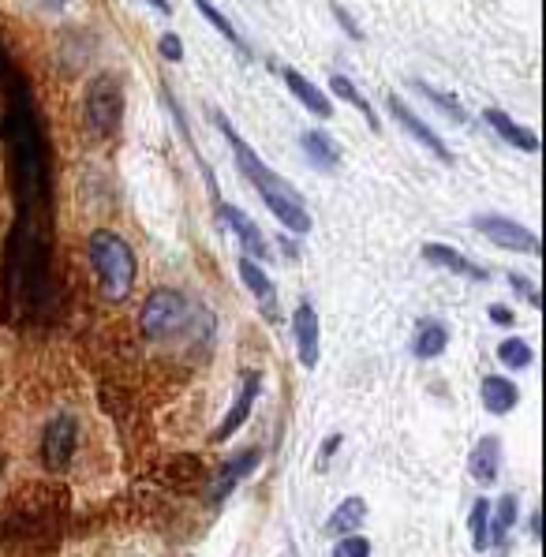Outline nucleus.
Wrapping results in <instances>:
<instances>
[{"mask_svg":"<svg viewBox=\"0 0 546 557\" xmlns=\"http://www.w3.org/2000/svg\"><path fill=\"white\" fill-rule=\"evenodd\" d=\"M0 79H4L0 135L8 146L15 199V221L0 266V307L4 322H12L15 329L45 326L60 311V285L53 266V161L27 79L8 60L0 64Z\"/></svg>","mask_w":546,"mask_h":557,"instance_id":"f257e3e1","label":"nucleus"},{"mask_svg":"<svg viewBox=\"0 0 546 557\" xmlns=\"http://www.w3.org/2000/svg\"><path fill=\"white\" fill-rule=\"evenodd\" d=\"M217 124H221V131H225V139H229L232 146V158H236V169L247 176V184L259 191V199L266 202V210H270L281 225H285L288 232H296V236H307L311 232V210H307V202H303V195L296 191L292 184H285L277 172L266 165V161L251 150V146L232 131V124L225 120V116L217 113Z\"/></svg>","mask_w":546,"mask_h":557,"instance_id":"f03ea898","label":"nucleus"},{"mask_svg":"<svg viewBox=\"0 0 546 557\" xmlns=\"http://www.w3.org/2000/svg\"><path fill=\"white\" fill-rule=\"evenodd\" d=\"M90 262L98 273V285L109 303H120L131 296L135 288V251L128 247L124 236H116L113 229L90 232Z\"/></svg>","mask_w":546,"mask_h":557,"instance_id":"7ed1b4c3","label":"nucleus"},{"mask_svg":"<svg viewBox=\"0 0 546 557\" xmlns=\"http://www.w3.org/2000/svg\"><path fill=\"white\" fill-rule=\"evenodd\" d=\"M191 318H195V307L184 292L158 288V292L146 296L143 311H139V326H143L146 341H173L191 326Z\"/></svg>","mask_w":546,"mask_h":557,"instance_id":"20e7f679","label":"nucleus"},{"mask_svg":"<svg viewBox=\"0 0 546 557\" xmlns=\"http://www.w3.org/2000/svg\"><path fill=\"white\" fill-rule=\"evenodd\" d=\"M83 113H87L90 131L98 135H113L124 120V86L113 72H101L90 79L87 98H83Z\"/></svg>","mask_w":546,"mask_h":557,"instance_id":"39448f33","label":"nucleus"},{"mask_svg":"<svg viewBox=\"0 0 546 557\" xmlns=\"http://www.w3.org/2000/svg\"><path fill=\"white\" fill-rule=\"evenodd\" d=\"M75 442H79V423L75 415L60 412L53 415L42 430V464L49 472H64L75 457Z\"/></svg>","mask_w":546,"mask_h":557,"instance_id":"423d86ee","label":"nucleus"},{"mask_svg":"<svg viewBox=\"0 0 546 557\" xmlns=\"http://www.w3.org/2000/svg\"><path fill=\"white\" fill-rule=\"evenodd\" d=\"M472 229L483 232L490 243H498L502 251H517V255H539V236L532 229H524L517 221L498 214H475Z\"/></svg>","mask_w":546,"mask_h":557,"instance_id":"0eeeda50","label":"nucleus"},{"mask_svg":"<svg viewBox=\"0 0 546 557\" xmlns=\"http://www.w3.org/2000/svg\"><path fill=\"white\" fill-rule=\"evenodd\" d=\"M386 105H389V113L397 116V124H401V128L408 131V135H412L419 146H427V150H431V154L442 161V165H453V150L442 143V135H438V131H434L427 120H419V113L412 109V105H408V101L397 98V94H389Z\"/></svg>","mask_w":546,"mask_h":557,"instance_id":"6e6552de","label":"nucleus"},{"mask_svg":"<svg viewBox=\"0 0 546 557\" xmlns=\"http://www.w3.org/2000/svg\"><path fill=\"white\" fill-rule=\"evenodd\" d=\"M240 281L247 285V292L255 296V303H259V311L266 322H277L281 318V303H277V288H273V281L266 277V270L259 266V258L244 255L240 258Z\"/></svg>","mask_w":546,"mask_h":557,"instance_id":"1a4fd4ad","label":"nucleus"},{"mask_svg":"<svg viewBox=\"0 0 546 557\" xmlns=\"http://www.w3.org/2000/svg\"><path fill=\"white\" fill-rule=\"evenodd\" d=\"M292 337H296V356L307 371L318 367V356H322V344H318V311L311 303H300L296 315H292Z\"/></svg>","mask_w":546,"mask_h":557,"instance_id":"9d476101","label":"nucleus"},{"mask_svg":"<svg viewBox=\"0 0 546 557\" xmlns=\"http://www.w3.org/2000/svg\"><path fill=\"white\" fill-rule=\"evenodd\" d=\"M262 393V374L259 371H251L244 378V386H240V393H236V400H232V408L229 415L221 419V427L214 430V442H229L236 430L244 427L247 423V415H251V408H255V400H259Z\"/></svg>","mask_w":546,"mask_h":557,"instance_id":"9b49d317","label":"nucleus"},{"mask_svg":"<svg viewBox=\"0 0 546 557\" xmlns=\"http://www.w3.org/2000/svg\"><path fill=\"white\" fill-rule=\"evenodd\" d=\"M259 460H262V449H244V453H236L232 460H225L221 472H217V479H214V486H210V501L221 505L236 486L244 483L247 475L259 468Z\"/></svg>","mask_w":546,"mask_h":557,"instance_id":"f8f14e48","label":"nucleus"},{"mask_svg":"<svg viewBox=\"0 0 546 557\" xmlns=\"http://www.w3.org/2000/svg\"><path fill=\"white\" fill-rule=\"evenodd\" d=\"M217 214H221V221L229 225L232 232H236V240L244 243V255L251 258H270V243H266V236H262V229L251 221V217L240 210V206H229V202H217Z\"/></svg>","mask_w":546,"mask_h":557,"instance_id":"ddd939ff","label":"nucleus"},{"mask_svg":"<svg viewBox=\"0 0 546 557\" xmlns=\"http://www.w3.org/2000/svg\"><path fill=\"white\" fill-rule=\"evenodd\" d=\"M281 79H285L288 94L300 101L307 113H311V116H322V120H330V116H333V101L326 98V94H322V90H318V86L311 83L307 75L296 72V68H281Z\"/></svg>","mask_w":546,"mask_h":557,"instance_id":"4468645a","label":"nucleus"},{"mask_svg":"<svg viewBox=\"0 0 546 557\" xmlns=\"http://www.w3.org/2000/svg\"><path fill=\"white\" fill-rule=\"evenodd\" d=\"M423 258H427L431 266H442V270H449V273L468 277V281H487V277H490L483 266H475L472 258H464L460 251L446 247V243H427V247H423Z\"/></svg>","mask_w":546,"mask_h":557,"instance_id":"2eb2a0df","label":"nucleus"},{"mask_svg":"<svg viewBox=\"0 0 546 557\" xmlns=\"http://www.w3.org/2000/svg\"><path fill=\"white\" fill-rule=\"evenodd\" d=\"M483 116H487L490 128L498 131V139H505L509 146H517V150H524V154H535V150H539V135H535L532 128H520L509 113H502V109H494V105H490Z\"/></svg>","mask_w":546,"mask_h":557,"instance_id":"dca6fc26","label":"nucleus"},{"mask_svg":"<svg viewBox=\"0 0 546 557\" xmlns=\"http://www.w3.org/2000/svg\"><path fill=\"white\" fill-rule=\"evenodd\" d=\"M498 468H502V442L490 434V438H483V442L472 449V457H468V472H472L475 483L490 486L494 479H498Z\"/></svg>","mask_w":546,"mask_h":557,"instance_id":"f3484780","label":"nucleus"},{"mask_svg":"<svg viewBox=\"0 0 546 557\" xmlns=\"http://www.w3.org/2000/svg\"><path fill=\"white\" fill-rule=\"evenodd\" d=\"M479 397H483V408H487L490 415H505V412L517 408L520 393L509 378H502V374H487L483 386H479Z\"/></svg>","mask_w":546,"mask_h":557,"instance_id":"a211bd4d","label":"nucleus"},{"mask_svg":"<svg viewBox=\"0 0 546 557\" xmlns=\"http://www.w3.org/2000/svg\"><path fill=\"white\" fill-rule=\"evenodd\" d=\"M300 146H303V154H307V161L322 172L337 169V161H341V150H337V143H333L326 131H307L300 139Z\"/></svg>","mask_w":546,"mask_h":557,"instance_id":"6ab92c4d","label":"nucleus"},{"mask_svg":"<svg viewBox=\"0 0 546 557\" xmlns=\"http://www.w3.org/2000/svg\"><path fill=\"white\" fill-rule=\"evenodd\" d=\"M446 344H449V329L442 322H419L412 352H416V359H438L446 352Z\"/></svg>","mask_w":546,"mask_h":557,"instance_id":"aec40b11","label":"nucleus"},{"mask_svg":"<svg viewBox=\"0 0 546 557\" xmlns=\"http://www.w3.org/2000/svg\"><path fill=\"white\" fill-rule=\"evenodd\" d=\"M363 520H367V501H363V498H345L330 513V524H326V531H330V535H352V531L360 528Z\"/></svg>","mask_w":546,"mask_h":557,"instance_id":"412c9836","label":"nucleus"},{"mask_svg":"<svg viewBox=\"0 0 546 557\" xmlns=\"http://www.w3.org/2000/svg\"><path fill=\"white\" fill-rule=\"evenodd\" d=\"M517 513H520V501L517 494H505L494 509H490V531H487V539L494 546H505V535H509V528L517 524Z\"/></svg>","mask_w":546,"mask_h":557,"instance_id":"4be33fe9","label":"nucleus"},{"mask_svg":"<svg viewBox=\"0 0 546 557\" xmlns=\"http://www.w3.org/2000/svg\"><path fill=\"white\" fill-rule=\"evenodd\" d=\"M330 90H333V94H337L341 101H348L352 109H360L363 120H367V124H371L374 131H382V124H378V116H374V109H371V101L363 98L360 90H356V83H352L348 75H330Z\"/></svg>","mask_w":546,"mask_h":557,"instance_id":"5701e85b","label":"nucleus"},{"mask_svg":"<svg viewBox=\"0 0 546 557\" xmlns=\"http://www.w3.org/2000/svg\"><path fill=\"white\" fill-rule=\"evenodd\" d=\"M195 8H199V15L202 19H206V23H210V27L217 30V34H221V38H225V42L229 45H236V49H247L244 45V38H240V30L232 27V19L225 12H221V8H214V4H210V0H195Z\"/></svg>","mask_w":546,"mask_h":557,"instance_id":"b1692460","label":"nucleus"},{"mask_svg":"<svg viewBox=\"0 0 546 557\" xmlns=\"http://www.w3.org/2000/svg\"><path fill=\"white\" fill-rule=\"evenodd\" d=\"M498 359H502L509 371H524V367H532V344L528 341H520V337H509V341L498 344Z\"/></svg>","mask_w":546,"mask_h":557,"instance_id":"393cba45","label":"nucleus"},{"mask_svg":"<svg viewBox=\"0 0 546 557\" xmlns=\"http://www.w3.org/2000/svg\"><path fill=\"white\" fill-rule=\"evenodd\" d=\"M472 543H475V550H487L490 546V539H487V531H490V505H487V498H479L472 505Z\"/></svg>","mask_w":546,"mask_h":557,"instance_id":"a878e982","label":"nucleus"},{"mask_svg":"<svg viewBox=\"0 0 546 557\" xmlns=\"http://www.w3.org/2000/svg\"><path fill=\"white\" fill-rule=\"evenodd\" d=\"M419 94H427V98L434 101V105H442L457 124H468V116H464V105H460L457 98H449V94H442V90H434V86H427V83H419Z\"/></svg>","mask_w":546,"mask_h":557,"instance_id":"bb28decb","label":"nucleus"},{"mask_svg":"<svg viewBox=\"0 0 546 557\" xmlns=\"http://www.w3.org/2000/svg\"><path fill=\"white\" fill-rule=\"evenodd\" d=\"M333 557H371V543L363 535H345L333 550Z\"/></svg>","mask_w":546,"mask_h":557,"instance_id":"cd10ccee","label":"nucleus"},{"mask_svg":"<svg viewBox=\"0 0 546 557\" xmlns=\"http://www.w3.org/2000/svg\"><path fill=\"white\" fill-rule=\"evenodd\" d=\"M158 53L169 60V64H180V60H184V42H180V34L165 30V34L158 38Z\"/></svg>","mask_w":546,"mask_h":557,"instance_id":"c85d7f7f","label":"nucleus"},{"mask_svg":"<svg viewBox=\"0 0 546 557\" xmlns=\"http://www.w3.org/2000/svg\"><path fill=\"white\" fill-rule=\"evenodd\" d=\"M509 285H513V292H517V296H524V300H528V307H543V300H539V288H535L528 277L509 273Z\"/></svg>","mask_w":546,"mask_h":557,"instance_id":"c756f323","label":"nucleus"},{"mask_svg":"<svg viewBox=\"0 0 546 557\" xmlns=\"http://www.w3.org/2000/svg\"><path fill=\"white\" fill-rule=\"evenodd\" d=\"M333 15H337V23H341V27H345V34H348V38H356V42H360V38H363V30L356 27V19H352V15H348L345 8H341V4H333Z\"/></svg>","mask_w":546,"mask_h":557,"instance_id":"7c9ffc66","label":"nucleus"},{"mask_svg":"<svg viewBox=\"0 0 546 557\" xmlns=\"http://www.w3.org/2000/svg\"><path fill=\"white\" fill-rule=\"evenodd\" d=\"M333 449H341V434H330V438H326V445H322V453H318V468H326V464H330Z\"/></svg>","mask_w":546,"mask_h":557,"instance_id":"2f4dec72","label":"nucleus"},{"mask_svg":"<svg viewBox=\"0 0 546 557\" xmlns=\"http://www.w3.org/2000/svg\"><path fill=\"white\" fill-rule=\"evenodd\" d=\"M490 318H494L498 326H513V311L502 307V303H494V307H490Z\"/></svg>","mask_w":546,"mask_h":557,"instance_id":"473e14b6","label":"nucleus"},{"mask_svg":"<svg viewBox=\"0 0 546 557\" xmlns=\"http://www.w3.org/2000/svg\"><path fill=\"white\" fill-rule=\"evenodd\" d=\"M38 8H45V12H64L68 8V0H34Z\"/></svg>","mask_w":546,"mask_h":557,"instance_id":"72a5a7b5","label":"nucleus"},{"mask_svg":"<svg viewBox=\"0 0 546 557\" xmlns=\"http://www.w3.org/2000/svg\"><path fill=\"white\" fill-rule=\"evenodd\" d=\"M143 4H150V8H158L161 15H173V0H143Z\"/></svg>","mask_w":546,"mask_h":557,"instance_id":"f704fd0d","label":"nucleus"},{"mask_svg":"<svg viewBox=\"0 0 546 557\" xmlns=\"http://www.w3.org/2000/svg\"><path fill=\"white\" fill-rule=\"evenodd\" d=\"M4 60H8V57H4V49H0V64H4Z\"/></svg>","mask_w":546,"mask_h":557,"instance_id":"c9c22d12","label":"nucleus"},{"mask_svg":"<svg viewBox=\"0 0 546 557\" xmlns=\"http://www.w3.org/2000/svg\"><path fill=\"white\" fill-rule=\"evenodd\" d=\"M0 468H4V453H0Z\"/></svg>","mask_w":546,"mask_h":557,"instance_id":"e433bc0d","label":"nucleus"}]
</instances>
